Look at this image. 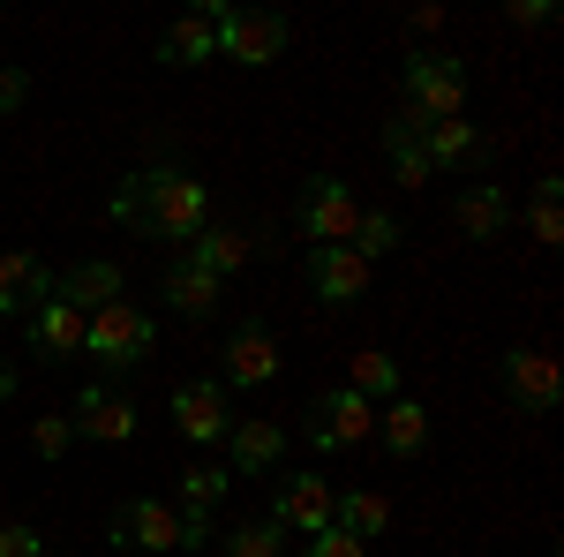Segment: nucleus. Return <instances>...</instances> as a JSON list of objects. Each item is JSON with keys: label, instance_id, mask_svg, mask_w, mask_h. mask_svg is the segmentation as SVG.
<instances>
[{"label": "nucleus", "instance_id": "nucleus-1", "mask_svg": "<svg viewBox=\"0 0 564 557\" xmlns=\"http://www.w3.org/2000/svg\"><path fill=\"white\" fill-rule=\"evenodd\" d=\"M106 212L121 218L129 234H143V242H181V249H188V242L212 226V189L188 167H143L113 189Z\"/></svg>", "mask_w": 564, "mask_h": 557}, {"label": "nucleus", "instance_id": "nucleus-2", "mask_svg": "<svg viewBox=\"0 0 564 557\" xmlns=\"http://www.w3.org/2000/svg\"><path fill=\"white\" fill-rule=\"evenodd\" d=\"M151 346H159V324L135 309V301H106V309H90L84 324V354L98 362V369H135V362H151Z\"/></svg>", "mask_w": 564, "mask_h": 557}, {"label": "nucleus", "instance_id": "nucleus-3", "mask_svg": "<svg viewBox=\"0 0 564 557\" xmlns=\"http://www.w3.org/2000/svg\"><path fill=\"white\" fill-rule=\"evenodd\" d=\"M406 114L414 121H459L467 114V68L452 53H406Z\"/></svg>", "mask_w": 564, "mask_h": 557}, {"label": "nucleus", "instance_id": "nucleus-4", "mask_svg": "<svg viewBox=\"0 0 564 557\" xmlns=\"http://www.w3.org/2000/svg\"><path fill=\"white\" fill-rule=\"evenodd\" d=\"M316 452H354V444H369L377 437V407L361 399L354 385H332L308 399V429H302Z\"/></svg>", "mask_w": 564, "mask_h": 557}, {"label": "nucleus", "instance_id": "nucleus-5", "mask_svg": "<svg viewBox=\"0 0 564 557\" xmlns=\"http://www.w3.org/2000/svg\"><path fill=\"white\" fill-rule=\"evenodd\" d=\"M226 369H218V385L226 392H263L279 385V369H286V354H279V332L257 324V317H241L234 332H226V354H218Z\"/></svg>", "mask_w": 564, "mask_h": 557}, {"label": "nucleus", "instance_id": "nucleus-6", "mask_svg": "<svg viewBox=\"0 0 564 557\" xmlns=\"http://www.w3.org/2000/svg\"><path fill=\"white\" fill-rule=\"evenodd\" d=\"M294 226H302L316 249H347L354 226H361V196H354L347 181H302V196H294Z\"/></svg>", "mask_w": 564, "mask_h": 557}, {"label": "nucleus", "instance_id": "nucleus-7", "mask_svg": "<svg viewBox=\"0 0 564 557\" xmlns=\"http://www.w3.org/2000/svg\"><path fill=\"white\" fill-rule=\"evenodd\" d=\"M497 392H505L520 415H557L564 377H557V362H550L542 346H512V354L497 362Z\"/></svg>", "mask_w": 564, "mask_h": 557}, {"label": "nucleus", "instance_id": "nucleus-8", "mask_svg": "<svg viewBox=\"0 0 564 557\" xmlns=\"http://www.w3.org/2000/svg\"><path fill=\"white\" fill-rule=\"evenodd\" d=\"M286 15H271V8H234V23L218 31V61H234V68H271L279 53H286Z\"/></svg>", "mask_w": 564, "mask_h": 557}, {"label": "nucleus", "instance_id": "nucleus-9", "mask_svg": "<svg viewBox=\"0 0 564 557\" xmlns=\"http://www.w3.org/2000/svg\"><path fill=\"white\" fill-rule=\"evenodd\" d=\"M332 482L324 474H286L279 482V497H271V527L279 535H316V527H332Z\"/></svg>", "mask_w": 564, "mask_h": 557}, {"label": "nucleus", "instance_id": "nucleus-10", "mask_svg": "<svg viewBox=\"0 0 564 557\" xmlns=\"http://www.w3.org/2000/svg\"><path fill=\"white\" fill-rule=\"evenodd\" d=\"M84 324H90L84 309H68V301L53 294L23 317V346H31L39 362H68V354H84Z\"/></svg>", "mask_w": 564, "mask_h": 557}, {"label": "nucleus", "instance_id": "nucleus-11", "mask_svg": "<svg viewBox=\"0 0 564 557\" xmlns=\"http://www.w3.org/2000/svg\"><path fill=\"white\" fill-rule=\"evenodd\" d=\"M113 550H181V513L159 497H129L113 513Z\"/></svg>", "mask_w": 564, "mask_h": 557}, {"label": "nucleus", "instance_id": "nucleus-12", "mask_svg": "<svg viewBox=\"0 0 564 557\" xmlns=\"http://www.w3.org/2000/svg\"><path fill=\"white\" fill-rule=\"evenodd\" d=\"M68 422H76V437H90V444H129L135 437V399H121V392H106V385H84L76 407H68Z\"/></svg>", "mask_w": 564, "mask_h": 557}, {"label": "nucleus", "instance_id": "nucleus-13", "mask_svg": "<svg viewBox=\"0 0 564 557\" xmlns=\"http://www.w3.org/2000/svg\"><path fill=\"white\" fill-rule=\"evenodd\" d=\"M174 422L188 444H218L226 429H234V407H226V385L218 377H204V385H181L174 392Z\"/></svg>", "mask_w": 564, "mask_h": 557}, {"label": "nucleus", "instance_id": "nucleus-14", "mask_svg": "<svg viewBox=\"0 0 564 557\" xmlns=\"http://www.w3.org/2000/svg\"><path fill=\"white\" fill-rule=\"evenodd\" d=\"M308 294L332 301V309H354V301L369 294V264L354 257V249H308Z\"/></svg>", "mask_w": 564, "mask_h": 557}, {"label": "nucleus", "instance_id": "nucleus-15", "mask_svg": "<svg viewBox=\"0 0 564 557\" xmlns=\"http://www.w3.org/2000/svg\"><path fill=\"white\" fill-rule=\"evenodd\" d=\"M39 301H53V264L31 249H0V317H31Z\"/></svg>", "mask_w": 564, "mask_h": 557}, {"label": "nucleus", "instance_id": "nucleus-16", "mask_svg": "<svg viewBox=\"0 0 564 557\" xmlns=\"http://www.w3.org/2000/svg\"><path fill=\"white\" fill-rule=\"evenodd\" d=\"M279 460H286V429L234 415V429H226V474H271Z\"/></svg>", "mask_w": 564, "mask_h": 557}, {"label": "nucleus", "instance_id": "nucleus-17", "mask_svg": "<svg viewBox=\"0 0 564 557\" xmlns=\"http://www.w3.org/2000/svg\"><path fill=\"white\" fill-rule=\"evenodd\" d=\"M53 294L68 301V309H106V301H121V264H106V257H84V264H68V271H53Z\"/></svg>", "mask_w": 564, "mask_h": 557}, {"label": "nucleus", "instance_id": "nucleus-18", "mask_svg": "<svg viewBox=\"0 0 564 557\" xmlns=\"http://www.w3.org/2000/svg\"><path fill=\"white\" fill-rule=\"evenodd\" d=\"M452 226H459L467 242H497V234L512 226V196H505L497 181H475V189H459V204H452Z\"/></svg>", "mask_w": 564, "mask_h": 557}, {"label": "nucleus", "instance_id": "nucleus-19", "mask_svg": "<svg viewBox=\"0 0 564 557\" xmlns=\"http://www.w3.org/2000/svg\"><path fill=\"white\" fill-rule=\"evenodd\" d=\"M377 444H384L391 460H422V452H430V407H422V399H384Z\"/></svg>", "mask_w": 564, "mask_h": 557}, {"label": "nucleus", "instance_id": "nucleus-20", "mask_svg": "<svg viewBox=\"0 0 564 557\" xmlns=\"http://www.w3.org/2000/svg\"><path fill=\"white\" fill-rule=\"evenodd\" d=\"M181 257L196 264V271H212L218 287H226V279H234V271H241V264L257 257V242H249V234H241V226H204V234H196V242H188V249H181Z\"/></svg>", "mask_w": 564, "mask_h": 557}, {"label": "nucleus", "instance_id": "nucleus-21", "mask_svg": "<svg viewBox=\"0 0 564 557\" xmlns=\"http://www.w3.org/2000/svg\"><path fill=\"white\" fill-rule=\"evenodd\" d=\"M422 151H430V167H489V143H481V129L459 114V121H430L422 129Z\"/></svg>", "mask_w": 564, "mask_h": 557}, {"label": "nucleus", "instance_id": "nucleus-22", "mask_svg": "<svg viewBox=\"0 0 564 557\" xmlns=\"http://www.w3.org/2000/svg\"><path fill=\"white\" fill-rule=\"evenodd\" d=\"M422 129H430V121H414V114H391V121H384V159H391V173H399L406 189L436 181L430 151H422Z\"/></svg>", "mask_w": 564, "mask_h": 557}, {"label": "nucleus", "instance_id": "nucleus-23", "mask_svg": "<svg viewBox=\"0 0 564 557\" xmlns=\"http://www.w3.org/2000/svg\"><path fill=\"white\" fill-rule=\"evenodd\" d=\"M159 61L166 68H204V61H218V31L204 15H174L166 39H159Z\"/></svg>", "mask_w": 564, "mask_h": 557}, {"label": "nucleus", "instance_id": "nucleus-24", "mask_svg": "<svg viewBox=\"0 0 564 557\" xmlns=\"http://www.w3.org/2000/svg\"><path fill=\"white\" fill-rule=\"evenodd\" d=\"M159 294L174 301L181 317H212V309H218V279H212V271H196L188 257H174V264H166V279H159Z\"/></svg>", "mask_w": 564, "mask_h": 557}, {"label": "nucleus", "instance_id": "nucleus-25", "mask_svg": "<svg viewBox=\"0 0 564 557\" xmlns=\"http://www.w3.org/2000/svg\"><path fill=\"white\" fill-rule=\"evenodd\" d=\"M332 527H347L354 543H377L391 527V505L377 490H339V497H332Z\"/></svg>", "mask_w": 564, "mask_h": 557}, {"label": "nucleus", "instance_id": "nucleus-26", "mask_svg": "<svg viewBox=\"0 0 564 557\" xmlns=\"http://www.w3.org/2000/svg\"><path fill=\"white\" fill-rule=\"evenodd\" d=\"M347 385L361 392L369 407H377V399H399V362H391L384 346H361V354L347 362Z\"/></svg>", "mask_w": 564, "mask_h": 557}, {"label": "nucleus", "instance_id": "nucleus-27", "mask_svg": "<svg viewBox=\"0 0 564 557\" xmlns=\"http://www.w3.org/2000/svg\"><path fill=\"white\" fill-rule=\"evenodd\" d=\"M399 242H406V226H399L391 212H361V226H354V242H347V249H354L361 264H377V257H391Z\"/></svg>", "mask_w": 564, "mask_h": 557}, {"label": "nucleus", "instance_id": "nucleus-28", "mask_svg": "<svg viewBox=\"0 0 564 557\" xmlns=\"http://www.w3.org/2000/svg\"><path fill=\"white\" fill-rule=\"evenodd\" d=\"M226 482H234V474H226V468H212V460L181 468V505H188V513H212L218 497H226Z\"/></svg>", "mask_w": 564, "mask_h": 557}, {"label": "nucleus", "instance_id": "nucleus-29", "mask_svg": "<svg viewBox=\"0 0 564 557\" xmlns=\"http://www.w3.org/2000/svg\"><path fill=\"white\" fill-rule=\"evenodd\" d=\"M527 234L542 242V249H557L564 242V212H557V181H542L534 189V204H527Z\"/></svg>", "mask_w": 564, "mask_h": 557}, {"label": "nucleus", "instance_id": "nucleus-30", "mask_svg": "<svg viewBox=\"0 0 564 557\" xmlns=\"http://www.w3.org/2000/svg\"><path fill=\"white\" fill-rule=\"evenodd\" d=\"M218 557H279V527L271 519H249V527H234L218 543Z\"/></svg>", "mask_w": 564, "mask_h": 557}, {"label": "nucleus", "instance_id": "nucleus-31", "mask_svg": "<svg viewBox=\"0 0 564 557\" xmlns=\"http://www.w3.org/2000/svg\"><path fill=\"white\" fill-rule=\"evenodd\" d=\"M68 444H76V422H68V415H39V422H31V452H39V460H61Z\"/></svg>", "mask_w": 564, "mask_h": 557}, {"label": "nucleus", "instance_id": "nucleus-32", "mask_svg": "<svg viewBox=\"0 0 564 557\" xmlns=\"http://www.w3.org/2000/svg\"><path fill=\"white\" fill-rule=\"evenodd\" d=\"M302 557H369V543H354L347 527H316Z\"/></svg>", "mask_w": 564, "mask_h": 557}, {"label": "nucleus", "instance_id": "nucleus-33", "mask_svg": "<svg viewBox=\"0 0 564 557\" xmlns=\"http://www.w3.org/2000/svg\"><path fill=\"white\" fill-rule=\"evenodd\" d=\"M0 557H45V543H39V527H0Z\"/></svg>", "mask_w": 564, "mask_h": 557}, {"label": "nucleus", "instance_id": "nucleus-34", "mask_svg": "<svg viewBox=\"0 0 564 557\" xmlns=\"http://www.w3.org/2000/svg\"><path fill=\"white\" fill-rule=\"evenodd\" d=\"M512 23H520V31H550L557 8H550V0H512Z\"/></svg>", "mask_w": 564, "mask_h": 557}, {"label": "nucleus", "instance_id": "nucleus-35", "mask_svg": "<svg viewBox=\"0 0 564 557\" xmlns=\"http://www.w3.org/2000/svg\"><path fill=\"white\" fill-rule=\"evenodd\" d=\"M181 550H212V513H188L181 505Z\"/></svg>", "mask_w": 564, "mask_h": 557}, {"label": "nucleus", "instance_id": "nucleus-36", "mask_svg": "<svg viewBox=\"0 0 564 557\" xmlns=\"http://www.w3.org/2000/svg\"><path fill=\"white\" fill-rule=\"evenodd\" d=\"M23 98H31V76L23 68H0V114H23Z\"/></svg>", "mask_w": 564, "mask_h": 557}, {"label": "nucleus", "instance_id": "nucleus-37", "mask_svg": "<svg viewBox=\"0 0 564 557\" xmlns=\"http://www.w3.org/2000/svg\"><path fill=\"white\" fill-rule=\"evenodd\" d=\"M15 392H23V377H15V362H0V407H8Z\"/></svg>", "mask_w": 564, "mask_h": 557}, {"label": "nucleus", "instance_id": "nucleus-38", "mask_svg": "<svg viewBox=\"0 0 564 557\" xmlns=\"http://www.w3.org/2000/svg\"><path fill=\"white\" fill-rule=\"evenodd\" d=\"M0 340H8V317H0Z\"/></svg>", "mask_w": 564, "mask_h": 557}]
</instances>
